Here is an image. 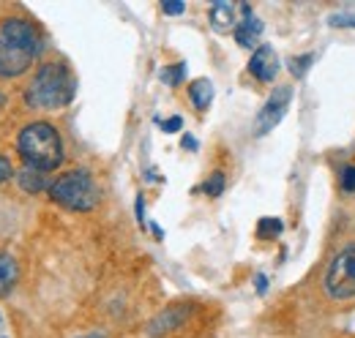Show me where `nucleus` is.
I'll list each match as a JSON object with an SVG mask.
<instances>
[{"instance_id": "5", "label": "nucleus", "mask_w": 355, "mask_h": 338, "mask_svg": "<svg viewBox=\"0 0 355 338\" xmlns=\"http://www.w3.org/2000/svg\"><path fill=\"white\" fill-rule=\"evenodd\" d=\"M290 101H293V87H290V84L276 87V90L268 96L263 109L257 112V118H254V126H252L254 136H266V134H270L273 128L279 126V123L284 121L287 109H290Z\"/></svg>"}, {"instance_id": "22", "label": "nucleus", "mask_w": 355, "mask_h": 338, "mask_svg": "<svg viewBox=\"0 0 355 338\" xmlns=\"http://www.w3.org/2000/svg\"><path fill=\"white\" fill-rule=\"evenodd\" d=\"M162 128H164V131H167V134H178V131H180V128H183V118H170V121H164V123H162Z\"/></svg>"}, {"instance_id": "4", "label": "nucleus", "mask_w": 355, "mask_h": 338, "mask_svg": "<svg viewBox=\"0 0 355 338\" xmlns=\"http://www.w3.org/2000/svg\"><path fill=\"white\" fill-rule=\"evenodd\" d=\"M325 295L334 300H353L355 297V243L336 254L322 278Z\"/></svg>"}, {"instance_id": "23", "label": "nucleus", "mask_w": 355, "mask_h": 338, "mask_svg": "<svg viewBox=\"0 0 355 338\" xmlns=\"http://www.w3.org/2000/svg\"><path fill=\"white\" fill-rule=\"evenodd\" d=\"M11 172H14V169H11V161H8L6 156H0V186L11 177Z\"/></svg>"}, {"instance_id": "11", "label": "nucleus", "mask_w": 355, "mask_h": 338, "mask_svg": "<svg viewBox=\"0 0 355 338\" xmlns=\"http://www.w3.org/2000/svg\"><path fill=\"white\" fill-rule=\"evenodd\" d=\"M17 183H19V188L22 191H28V194H42V191H49V186H52V180L46 177V172L42 169H33V167H22L17 172Z\"/></svg>"}, {"instance_id": "13", "label": "nucleus", "mask_w": 355, "mask_h": 338, "mask_svg": "<svg viewBox=\"0 0 355 338\" xmlns=\"http://www.w3.org/2000/svg\"><path fill=\"white\" fill-rule=\"evenodd\" d=\"M19 278V265L8 251H0V297H6Z\"/></svg>"}, {"instance_id": "14", "label": "nucleus", "mask_w": 355, "mask_h": 338, "mask_svg": "<svg viewBox=\"0 0 355 338\" xmlns=\"http://www.w3.org/2000/svg\"><path fill=\"white\" fill-rule=\"evenodd\" d=\"M189 98H191V104H194L200 112H205V109L211 107V101H214V82H211L208 77L194 80V82L189 84Z\"/></svg>"}, {"instance_id": "12", "label": "nucleus", "mask_w": 355, "mask_h": 338, "mask_svg": "<svg viewBox=\"0 0 355 338\" xmlns=\"http://www.w3.org/2000/svg\"><path fill=\"white\" fill-rule=\"evenodd\" d=\"M183 317H186V311L180 308V305H173V308H167V311H162L150 325H148V336H162V333H170V330H175L178 325L183 322Z\"/></svg>"}, {"instance_id": "15", "label": "nucleus", "mask_w": 355, "mask_h": 338, "mask_svg": "<svg viewBox=\"0 0 355 338\" xmlns=\"http://www.w3.org/2000/svg\"><path fill=\"white\" fill-rule=\"evenodd\" d=\"M282 229H284L282 218H260V224H257V238H260V240L279 238V235H282Z\"/></svg>"}, {"instance_id": "10", "label": "nucleus", "mask_w": 355, "mask_h": 338, "mask_svg": "<svg viewBox=\"0 0 355 338\" xmlns=\"http://www.w3.org/2000/svg\"><path fill=\"white\" fill-rule=\"evenodd\" d=\"M263 30H266L263 19H257L254 14H252V17H243V19L238 22V28H235V42L241 44V46H246V49H257Z\"/></svg>"}, {"instance_id": "16", "label": "nucleus", "mask_w": 355, "mask_h": 338, "mask_svg": "<svg viewBox=\"0 0 355 338\" xmlns=\"http://www.w3.org/2000/svg\"><path fill=\"white\" fill-rule=\"evenodd\" d=\"M159 77H162V82H167V84H173V87H175V84H180V82H183V77H186V63L164 66Z\"/></svg>"}, {"instance_id": "8", "label": "nucleus", "mask_w": 355, "mask_h": 338, "mask_svg": "<svg viewBox=\"0 0 355 338\" xmlns=\"http://www.w3.org/2000/svg\"><path fill=\"white\" fill-rule=\"evenodd\" d=\"M249 74L257 80V82H273L276 74H279V55L273 46L260 44L252 57H249Z\"/></svg>"}, {"instance_id": "18", "label": "nucleus", "mask_w": 355, "mask_h": 338, "mask_svg": "<svg viewBox=\"0 0 355 338\" xmlns=\"http://www.w3.org/2000/svg\"><path fill=\"white\" fill-rule=\"evenodd\" d=\"M202 191L208 194V197H222L224 191V172H214L205 183H202Z\"/></svg>"}, {"instance_id": "2", "label": "nucleus", "mask_w": 355, "mask_h": 338, "mask_svg": "<svg viewBox=\"0 0 355 338\" xmlns=\"http://www.w3.org/2000/svg\"><path fill=\"white\" fill-rule=\"evenodd\" d=\"M17 153L22 156L25 167L52 172L63 164V139L58 128L46 121H36L19 131L17 136Z\"/></svg>"}, {"instance_id": "21", "label": "nucleus", "mask_w": 355, "mask_h": 338, "mask_svg": "<svg viewBox=\"0 0 355 338\" xmlns=\"http://www.w3.org/2000/svg\"><path fill=\"white\" fill-rule=\"evenodd\" d=\"M342 188H345V191H355V167L353 164H347V167L342 169Z\"/></svg>"}, {"instance_id": "19", "label": "nucleus", "mask_w": 355, "mask_h": 338, "mask_svg": "<svg viewBox=\"0 0 355 338\" xmlns=\"http://www.w3.org/2000/svg\"><path fill=\"white\" fill-rule=\"evenodd\" d=\"M328 25H334V28H355V14H347V11L331 14L328 17Z\"/></svg>"}, {"instance_id": "20", "label": "nucleus", "mask_w": 355, "mask_h": 338, "mask_svg": "<svg viewBox=\"0 0 355 338\" xmlns=\"http://www.w3.org/2000/svg\"><path fill=\"white\" fill-rule=\"evenodd\" d=\"M162 11L170 14V17H178V14L186 11V3H183V0H164V3H162Z\"/></svg>"}, {"instance_id": "17", "label": "nucleus", "mask_w": 355, "mask_h": 338, "mask_svg": "<svg viewBox=\"0 0 355 338\" xmlns=\"http://www.w3.org/2000/svg\"><path fill=\"white\" fill-rule=\"evenodd\" d=\"M314 63V55H301V57H290V71H293V77H306V71H309V66Z\"/></svg>"}, {"instance_id": "25", "label": "nucleus", "mask_w": 355, "mask_h": 338, "mask_svg": "<svg viewBox=\"0 0 355 338\" xmlns=\"http://www.w3.org/2000/svg\"><path fill=\"white\" fill-rule=\"evenodd\" d=\"M254 284H257V292H260V295H266V292H268V278L263 276V273H257V276H254Z\"/></svg>"}, {"instance_id": "7", "label": "nucleus", "mask_w": 355, "mask_h": 338, "mask_svg": "<svg viewBox=\"0 0 355 338\" xmlns=\"http://www.w3.org/2000/svg\"><path fill=\"white\" fill-rule=\"evenodd\" d=\"M0 39L3 42H11V44H19L31 52L39 55L42 49V39H39V30L31 19H22V17H8L0 22Z\"/></svg>"}, {"instance_id": "6", "label": "nucleus", "mask_w": 355, "mask_h": 338, "mask_svg": "<svg viewBox=\"0 0 355 338\" xmlns=\"http://www.w3.org/2000/svg\"><path fill=\"white\" fill-rule=\"evenodd\" d=\"M36 60V52L19 46V44L3 42L0 39V77L3 80H17L22 77Z\"/></svg>"}, {"instance_id": "3", "label": "nucleus", "mask_w": 355, "mask_h": 338, "mask_svg": "<svg viewBox=\"0 0 355 338\" xmlns=\"http://www.w3.org/2000/svg\"><path fill=\"white\" fill-rule=\"evenodd\" d=\"M49 199L66 211L88 213L98 205V186L88 169H69L52 180Z\"/></svg>"}, {"instance_id": "9", "label": "nucleus", "mask_w": 355, "mask_h": 338, "mask_svg": "<svg viewBox=\"0 0 355 338\" xmlns=\"http://www.w3.org/2000/svg\"><path fill=\"white\" fill-rule=\"evenodd\" d=\"M238 6L235 3H227V0H216L214 6H211V25H214V30L216 33H227V30H232L235 33V28H238Z\"/></svg>"}, {"instance_id": "24", "label": "nucleus", "mask_w": 355, "mask_h": 338, "mask_svg": "<svg viewBox=\"0 0 355 338\" xmlns=\"http://www.w3.org/2000/svg\"><path fill=\"white\" fill-rule=\"evenodd\" d=\"M137 218H139V224L145 226V197H142V194L137 197Z\"/></svg>"}, {"instance_id": "26", "label": "nucleus", "mask_w": 355, "mask_h": 338, "mask_svg": "<svg viewBox=\"0 0 355 338\" xmlns=\"http://www.w3.org/2000/svg\"><path fill=\"white\" fill-rule=\"evenodd\" d=\"M180 145H183L186 150H197V139H194V136H189V134L180 139Z\"/></svg>"}, {"instance_id": "1", "label": "nucleus", "mask_w": 355, "mask_h": 338, "mask_svg": "<svg viewBox=\"0 0 355 338\" xmlns=\"http://www.w3.org/2000/svg\"><path fill=\"white\" fill-rule=\"evenodd\" d=\"M77 82L63 63H44L36 69L31 84L25 87V101L33 109H60L71 104Z\"/></svg>"}, {"instance_id": "27", "label": "nucleus", "mask_w": 355, "mask_h": 338, "mask_svg": "<svg viewBox=\"0 0 355 338\" xmlns=\"http://www.w3.org/2000/svg\"><path fill=\"white\" fill-rule=\"evenodd\" d=\"M80 338H101V333H90V336H80Z\"/></svg>"}]
</instances>
